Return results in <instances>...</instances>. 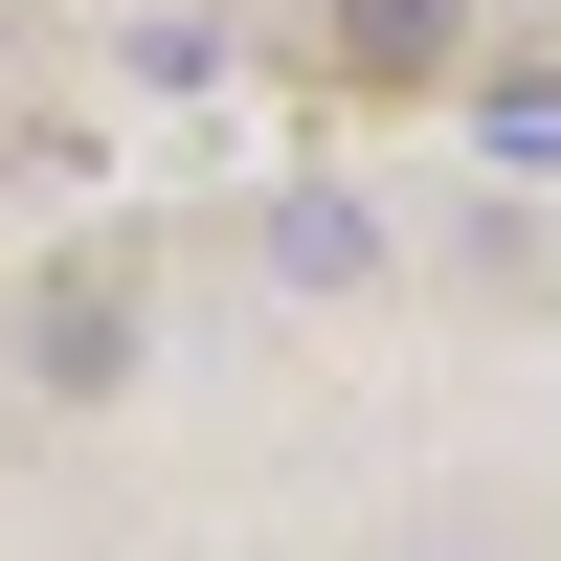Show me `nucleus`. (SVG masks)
<instances>
[{
	"label": "nucleus",
	"mask_w": 561,
	"mask_h": 561,
	"mask_svg": "<svg viewBox=\"0 0 561 561\" xmlns=\"http://www.w3.org/2000/svg\"><path fill=\"white\" fill-rule=\"evenodd\" d=\"M359 68H449V0H359Z\"/></svg>",
	"instance_id": "3"
},
{
	"label": "nucleus",
	"mask_w": 561,
	"mask_h": 561,
	"mask_svg": "<svg viewBox=\"0 0 561 561\" xmlns=\"http://www.w3.org/2000/svg\"><path fill=\"white\" fill-rule=\"evenodd\" d=\"M270 270H293V293H359V270H382V203L293 180V203H270Z\"/></svg>",
	"instance_id": "1"
},
{
	"label": "nucleus",
	"mask_w": 561,
	"mask_h": 561,
	"mask_svg": "<svg viewBox=\"0 0 561 561\" xmlns=\"http://www.w3.org/2000/svg\"><path fill=\"white\" fill-rule=\"evenodd\" d=\"M494 158H517V180H561V68H517V90H494Z\"/></svg>",
	"instance_id": "2"
}]
</instances>
